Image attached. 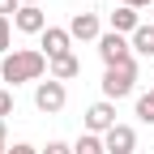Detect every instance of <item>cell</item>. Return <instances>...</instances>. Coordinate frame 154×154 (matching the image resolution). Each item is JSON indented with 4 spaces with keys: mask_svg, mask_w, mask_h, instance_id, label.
Wrapping results in <instances>:
<instances>
[{
    "mask_svg": "<svg viewBox=\"0 0 154 154\" xmlns=\"http://www.w3.org/2000/svg\"><path fill=\"white\" fill-rule=\"evenodd\" d=\"M137 26H141V17H137V9H128V5H120L111 13V30L116 34H137Z\"/></svg>",
    "mask_w": 154,
    "mask_h": 154,
    "instance_id": "obj_10",
    "label": "cell"
},
{
    "mask_svg": "<svg viewBox=\"0 0 154 154\" xmlns=\"http://www.w3.org/2000/svg\"><path fill=\"white\" fill-rule=\"evenodd\" d=\"M0 154H9V146H0Z\"/></svg>",
    "mask_w": 154,
    "mask_h": 154,
    "instance_id": "obj_23",
    "label": "cell"
},
{
    "mask_svg": "<svg viewBox=\"0 0 154 154\" xmlns=\"http://www.w3.org/2000/svg\"><path fill=\"white\" fill-rule=\"evenodd\" d=\"M128 9H146V5H154V0H124Z\"/></svg>",
    "mask_w": 154,
    "mask_h": 154,
    "instance_id": "obj_20",
    "label": "cell"
},
{
    "mask_svg": "<svg viewBox=\"0 0 154 154\" xmlns=\"http://www.w3.org/2000/svg\"><path fill=\"white\" fill-rule=\"evenodd\" d=\"M77 73H82V60L69 51V56H60V60H51V73H47V77H56V82H73Z\"/></svg>",
    "mask_w": 154,
    "mask_h": 154,
    "instance_id": "obj_11",
    "label": "cell"
},
{
    "mask_svg": "<svg viewBox=\"0 0 154 154\" xmlns=\"http://www.w3.org/2000/svg\"><path fill=\"white\" fill-rule=\"evenodd\" d=\"M64 82H56V77H47V82H38L34 86V107L43 111V116H56V111H64Z\"/></svg>",
    "mask_w": 154,
    "mask_h": 154,
    "instance_id": "obj_3",
    "label": "cell"
},
{
    "mask_svg": "<svg viewBox=\"0 0 154 154\" xmlns=\"http://www.w3.org/2000/svg\"><path fill=\"white\" fill-rule=\"evenodd\" d=\"M69 51H73V34L60 30V26H47L43 30V56L47 60H60V56H69Z\"/></svg>",
    "mask_w": 154,
    "mask_h": 154,
    "instance_id": "obj_5",
    "label": "cell"
},
{
    "mask_svg": "<svg viewBox=\"0 0 154 154\" xmlns=\"http://www.w3.org/2000/svg\"><path fill=\"white\" fill-rule=\"evenodd\" d=\"M137 120L154 124V94H141V99H137Z\"/></svg>",
    "mask_w": 154,
    "mask_h": 154,
    "instance_id": "obj_14",
    "label": "cell"
},
{
    "mask_svg": "<svg viewBox=\"0 0 154 154\" xmlns=\"http://www.w3.org/2000/svg\"><path fill=\"white\" fill-rule=\"evenodd\" d=\"M103 146H107V154H133L137 150V133L128 124H116L111 133H103Z\"/></svg>",
    "mask_w": 154,
    "mask_h": 154,
    "instance_id": "obj_8",
    "label": "cell"
},
{
    "mask_svg": "<svg viewBox=\"0 0 154 154\" xmlns=\"http://www.w3.org/2000/svg\"><path fill=\"white\" fill-rule=\"evenodd\" d=\"M128 43H133V51H141V56H154V22H150V26H137V34H133Z\"/></svg>",
    "mask_w": 154,
    "mask_h": 154,
    "instance_id": "obj_12",
    "label": "cell"
},
{
    "mask_svg": "<svg viewBox=\"0 0 154 154\" xmlns=\"http://www.w3.org/2000/svg\"><path fill=\"white\" fill-rule=\"evenodd\" d=\"M107 146H103V137H94V133H86V137H77V146H73V154H103Z\"/></svg>",
    "mask_w": 154,
    "mask_h": 154,
    "instance_id": "obj_13",
    "label": "cell"
},
{
    "mask_svg": "<svg viewBox=\"0 0 154 154\" xmlns=\"http://www.w3.org/2000/svg\"><path fill=\"white\" fill-rule=\"evenodd\" d=\"M9 154H43V150H34V146H26V141H17V146H13Z\"/></svg>",
    "mask_w": 154,
    "mask_h": 154,
    "instance_id": "obj_19",
    "label": "cell"
},
{
    "mask_svg": "<svg viewBox=\"0 0 154 154\" xmlns=\"http://www.w3.org/2000/svg\"><path fill=\"white\" fill-rule=\"evenodd\" d=\"M17 9H22V0H0V17H9V13L17 17Z\"/></svg>",
    "mask_w": 154,
    "mask_h": 154,
    "instance_id": "obj_17",
    "label": "cell"
},
{
    "mask_svg": "<svg viewBox=\"0 0 154 154\" xmlns=\"http://www.w3.org/2000/svg\"><path fill=\"white\" fill-rule=\"evenodd\" d=\"M150 94H154V86H150Z\"/></svg>",
    "mask_w": 154,
    "mask_h": 154,
    "instance_id": "obj_24",
    "label": "cell"
},
{
    "mask_svg": "<svg viewBox=\"0 0 154 154\" xmlns=\"http://www.w3.org/2000/svg\"><path fill=\"white\" fill-rule=\"evenodd\" d=\"M111 128H116V107L103 99V103H94V107L86 111V133L99 137V133H111Z\"/></svg>",
    "mask_w": 154,
    "mask_h": 154,
    "instance_id": "obj_6",
    "label": "cell"
},
{
    "mask_svg": "<svg viewBox=\"0 0 154 154\" xmlns=\"http://www.w3.org/2000/svg\"><path fill=\"white\" fill-rule=\"evenodd\" d=\"M43 154H73V146H64V141H47Z\"/></svg>",
    "mask_w": 154,
    "mask_h": 154,
    "instance_id": "obj_18",
    "label": "cell"
},
{
    "mask_svg": "<svg viewBox=\"0 0 154 154\" xmlns=\"http://www.w3.org/2000/svg\"><path fill=\"white\" fill-rule=\"evenodd\" d=\"M133 86H137V60H128V64H116L103 73V99L116 103V99H124V94H133Z\"/></svg>",
    "mask_w": 154,
    "mask_h": 154,
    "instance_id": "obj_2",
    "label": "cell"
},
{
    "mask_svg": "<svg viewBox=\"0 0 154 154\" xmlns=\"http://www.w3.org/2000/svg\"><path fill=\"white\" fill-rule=\"evenodd\" d=\"M13 26L22 30V34H43V30H47V13L38 9V5H22L17 17H13Z\"/></svg>",
    "mask_w": 154,
    "mask_h": 154,
    "instance_id": "obj_7",
    "label": "cell"
},
{
    "mask_svg": "<svg viewBox=\"0 0 154 154\" xmlns=\"http://www.w3.org/2000/svg\"><path fill=\"white\" fill-rule=\"evenodd\" d=\"M99 56H103V64H107V69H116V64H128V60H133V43H128L124 34L107 30V34L99 38Z\"/></svg>",
    "mask_w": 154,
    "mask_h": 154,
    "instance_id": "obj_4",
    "label": "cell"
},
{
    "mask_svg": "<svg viewBox=\"0 0 154 154\" xmlns=\"http://www.w3.org/2000/svg\"><path fill=\"white\" fill-rule=\"evenodd\" d=\"M69 34H73V38H82V43H86V38H103L99 17H94V13H77L73 22H69Z\"/></svg>",
    "mask_w": 154,
    "mask_h": 154,
    "instance_id": "obj_9",
    "label": "cell"
},
{
    "mask_svg": "<svg viewBox=\"0 0 154 154\" xmlns=\"http://www.w3.org/2000/svg\"><path fill=\"white\" fill-rule=\"evenodd\" d=\"M9 43H13V22H9V17H0V60L9 56Z\"/></svg>",
    "mask_w": 154,
    "mask_h": 154,
    "instance_id": "obj_15",
    "label": "cell"
},
{
    "mask_svg": "<svg viewBox=\"0 0 154 154\" xmlns=\"http://www.w3.org/2000/svg\"><path fill=\"white\" fill-rule=\"evenodd\" d=\"M13 116V90H0V120Z\"/></svg>",
    "mask_w": 154,
    "mask_h": 154,
    "instance_id": "obj_16",
    "label": "cell"
},
{
    "mask_svg": "<svg viewBox=\"0 0 154 154\" xmlns=\"http://www.w3.org/2000/svg\"><path fill=\"white\" fill-rule=\"evenodd\" d=\"M22 5H38V0H22Z\"/></svg>",
    "mask_w": 154,
    "mask_h": 154,
    "instance_id": "obj_22",
    "label": "cell"
},
{
    "mask_svg": "<svg viewBox=\"0 0 154 154\" xmlns=\"http://www.w3.org/2000/svg\"><path fill=\"white\" fill-rule=\"evenodd\" d=\"M0 146H5V120H0Z\"/></svg>",
    "mask_w": 154,
    "mask_h": 154,
    "instance_id": "obj_21",
    "label": "cell"
},
{
    "mask_svg": "<svg viewBox=\"0 0 154 154\" xmlns=\"http://www.w3.org/2000/svg\"><path fill=\"white\" fill-rule=\"evenodd\" d=\"M51 69V60L43 51H30V47H22V51H9L5 60H0V77H5L9 86H22V82H38Z\"/></svg>",
    "mask_w": 154,
    "mask_h": 154,
    "instance_id": "obj_1",
    "label": "cell"
}]
</instances>
